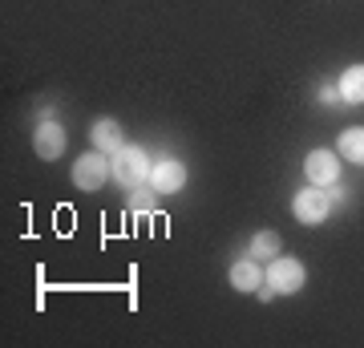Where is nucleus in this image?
<instances>
[{
  "instance_id": "1",
  "label": "nucleus",
  "mask_w": 364,
  "mask_h": 348,
  "mask_svg": "<svg viewBox=\"0 0 364 348\" xmlns=\"http://www.w3.org/2000/svg\"><path fill=\"white\" fill-rule=\"evenodd\" d=\"M114 179L126 182V186H142L150 179V158H146L142 146H126L114 154Z\"/></svg>"
},
{
  "instance_id": "2",
  "label": "nucleus",
  "mask_w": 364,
  "mask_h": 348,
  "mask_svg": "<svg viewBox=\"0 0 364 348\" xmlns=\"http://www.w3.org/2000/svg\"><path fill=\"white\" fill-rule=\"evenodd\" d=\"M114 174V162H105L102 150H93V154H81L77 162H73V182H77L81 191H97V186H105V179Z\"/></svg>"
},
{
  "instance_id": "3",
  "label": "nucleus",
  "mask_w": 364,
  "mask_h": 348,
  "mask_svg": "<svg viewBox=\"0 0 364 348\" xmlns=\"http://www.w3.org/2000/svg\"><path fill=\"white\" fill-rule=\"evenodd\" d=\"M328 206H332V199H328L320 186H304V191L291 199V215H296L299 223H324Z\"/></svg>"
},
{
  "instance_id": "4",
  "label": "nucleus",
  "mask_w": 364,
  "mask_h": 348,
  "mask_svg": "<svg viewBox=\"0 0 364 348\" xmlns=\"http://www.w3.org/2000/svg\"><path fill=\"white\" fill-rule=\"evenodd\" d=\"M304 280H308V271H304V263H299V259H275L272 268H267V284H272L279 296L299 292V288H304Z\"/></svg>"
},
{
  "instance_id": "5",
  "label": "nucleus",
  "mask_w": 364,
  "mask_h": 348,
  "mask_svg": "<svg viewBox=\"0 0 364 348\" xmlns=\"http://www.w3.org/2000/svg\"><path fill=\"white\" fill-rule=\"evenodd\" d=\"M304 174H308V182L312 186H332V182L340 179V162L332 150H312L308 154V162H304Z\"/></svg>"
},
{
  "instance_id": "6",
  "label": "nucleus",
  "mask_w": 364,
  "mask_h": 348,
  "mask_svg": "<svg viewBox=\"0 0 364 348\" xmlns=\"http://www.w3.org/2000/svg\"><path fill=\"white\" fill-rule=\"evenodd\" d=\"M182 182H186V167H182L178 158H162V162L150 167V186H154L158 194L182 191Z\"/></svg>"
},
{
  "instance_id": "7",
  "label": "nucleus",
  "mask_w": 364,
  "mask_h": 348,
  "mask_svg": "<svg viewBox=\"0 0 364 348\" xmlns=\"http://www.w3.org/2000/svg\"><path fill=\"white\" fill-rule=\"evenodd\" d=\"M93 146H97V150H102V154H109L114 158L117 150H126V130L117 126L114 117H102V122H93Z\"/></svg>"
},
{
  "instance_id": "8",
  "label": "nucleus",
  "mask_w": 364,
  "mask_h": 348,
  "mask_svg": "<svg viewBox=\"0 0 364 348\" xmlns=\"http://www.w3.org/2000/svg\"><path fill=\"white\" fill-rule=\"evenodd\" d=\"M33 150H37L41 158H57L65 150V130L57 126V122H41L37 134H33Z\"/></svg>"
},
{
  "instance_id": "9",
  "label": "nucleus",
  "mask_w": 364,
  "mask_h": 348,
  "mask_svg": "<svg viewBox=\"0 0 364 348\" xmlns=\"http://www.w3.org/2000/svg\"><path fill=\"white\" fill-rule=\"evenodd\" d=\"M231 284L239 288V292H259V284H263L259 263H255V259H243V263H235V268H231Z\"/></svg>"
},
{
  "instance_id": "10",
  "label": "nucleus",
  "mask_w": 364,
  "mask_h": 348,
  "mask_svg": "<svg viewBox=\"0 0 364 348\" xmlns=\"http://www.w3.org/2000/svg\"><path fill=\"white\" fill-rule=\"evenodd\" d=\"M340 154L356 162V167H364V126H352L340 134Z\"/></svg>"
},
{
  "instance_id": "11",
  "label": "nucleus",
  "mask_w": 364,
  "mask_h": 348,
  "mask_svg": "<svg viewBox=\"0 0 364 348\" xmlns=\"http://www.w3.org/2000/svg\"><path fill=\"white\" fill-rule=\"evenodd\" d=\"M340 97L344 102H364V65H352L340 78Z\"/></svg>"
},
{
  "instance_id": "12",
  "label": "nucleus",
  "mask_w": 364,
  "mask_h": 348,
  "mask_svg": "<svg viewBox=\"0 0 364 348\" xmlns=\"http://www.w3.org/2000/svg\"><path fill=\"white\" fill-rule=\"evenodd\" d=\"M279 255V235L275 231H259L251 239V259H275Z\"/></svg>"
}]
</instances>
